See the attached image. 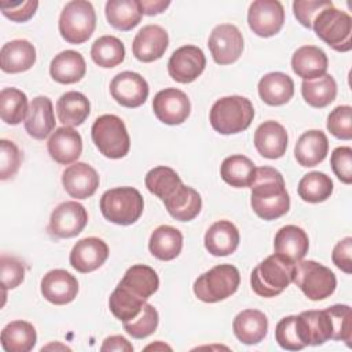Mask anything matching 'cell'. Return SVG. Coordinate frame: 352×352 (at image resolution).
I'll use <instances>...</instances> for the list:
<instances>
[{
  "mask_svg": "<svg viewBox=\"0 0 352 352\" xmlns=\"http://www.w3.org/2000/svg\"><path fill=\"white\" fill-rule=\"evenodd\" d=\"M92 142L104 157L118 160L128 154L131 139L124 121L114 114H103L91 128Z\"/></svg>",
  "mask_w": 352,
  "mask_h": 352,
  "instance_id": "obj_5",
  "label": "cell"
},
{
  "mask_svg": "<svg viewBox=\"0 0 352 352\" xmlns=\"http://www.w3.org/2000/svg\"><path fill=\"white\" fill-rule=\"evenodd\" d=\"M87 223L85 208L77 201H66L52 210L48 230L56 238H73L85 228Z\"/></svg>",
  "mask_w": 352,
  "mask_h": 352,
  "instance_id": "obj_12",
  "label": "cell"
},
{
  "mask_svg": "<svg viewBox=\"0 0 352 352\" xmlns=\"http://www.w3.org/2000/svg\"><path fill=\"white\" fill-rule=\"evenodd\" d=\"M160 316L151 304H144L142 311L131 320L124 322V330L133 338L142 340L157 330Z\"/></svg>",
  "mask_w": 352,
  "mask_h": 352,
  "instance_id": "obj_46",
  "label": "cell"
},
{
  "mask_svg": "<svg viewBox=\"0 0 352 352\" xmlns=\"http://www.w3.org/2000/svg\"><path fill=\"white\" fill-rule=\"evenodd\" d=\"M155 117L166 125L183 124L191 111L188 96L177 88H165L155 94L153 99Z\"/></svg>",
  "mask_w": 352,
  "mask_h": 352,
  "instance_id": "obj_14",
  "label": "cell"
},
{
  "mask_svg": "<svg viewBox=\"0 0 352 352\" xmlns=\"http://www.w3.org/2000/svg\"><path fill=\"white\" fill-rule=\"evenodd\" d=\"M333 180L323 172H309L304 175L298 183V195L309 204H319L330 198L333 194Z\"/></svg>",
  "mask_w": 352,
  "mask_h": 352,
  "instance_id": "obj_43",
  "label": "cell"
},
{
  "mask_svg": "<svg viewBox=\"0 0 352 352\" xmlns=\"http://www.w3.org/2000/svg\"><path fill=\"white\" fill-rule=\"evenodd\" d=\"M117 286L129 294L147 301V298L158 290L160 278L151 267L144 264H135L126 270Z\"/></svg>",
  "mask_w": 352,
  "mask_h": 352,
  "instance_id": "obj_24",
  "label": "cell"
},
{
  "mask_svg": "<svg viewBox=\"0 0 352 352\" xmlns=\"http://www.w3.org/2000/svg\"><path fill=\"white\" fill-rule=\"evenodd\" d=\"M275 340L286 351H300L308 346L301 316L290 315L282 318L275 327Z\"/></svg>",
  "mask_w": 352,
  "mask_h": 352,
  "instance_id": "obj_41",
  "label": "cell"
},
{
  "mask_svg": "<svg viewBox=\"0 0 352 352\" xmlns=\"http://www.w3.org/2000/svg\"><path fill=\"white\" fill-rule=\"evenodd\" d=\"M232 330L242 344L254 345L261 342L267 336L268 319L265 314L258 309H245L235 316Z\"/></svg>",
  "mask_w": 352,
  "mask_h": 352,
  "instance_id": "obj_25",
  "label": "cell"
},
{
  "mask_svg": "<svg viewBox=\"0 0 352 352\" xmlns=\"http://www.w3.org/2000/svg\"><path fill=\"white\" fill-rule=\"evenodd\" d=\"M206 66L204 51L197 45H183L173 51L168 60L169 76L182 84L197 80Z\"/></svg>",
  "mask_w": 352,
  "mask_h": 352,
  "instance_id": "obj_13",
  "label": "cell"
},
{
  "mask_svg": "<svg viewBox=\"0 0 352 352\" xmlns=\"http://www.w3.org/2000/svg\"><path fill=\"white\" fill-rule=\"evenodd\" d=\"M28 96L18 88L8 87L0 92V117L8 125H18L28 114Z\"/></svg>",
  "mask_w": 352,
  "mask_h": 352,
  "instance_id": "obj_42",
  "label": "cell"
},
{
  "mask_svg": "<svg viewBox=\"0 0 352 352\" xmlns=\"http://www.w3.org/2000/svg\"><path fill=\"white\" fill-rule=\"evenodd\" d=\"M208 47L217 65H231L242 55L243 37L235 25L220 23L210 32Z\"/></svg>",
  "mask_w": 352,
  "mask_h": 352,
  "instance_id": "obj_10",
  "label": "cell"
},
{
  "mask_svg": "<svg viewBox=\"0 0 352 352\" xmlns=\"http://www.w3.org/2000/svg\"><path fill=\"white\" fill-rule=\"evenodd\" d=\"M0 341L6 352H29L36 345L37 333L32 323L12 320L1 330Z\"/></svg>",
  "mask_w": 352,
  "mask_h": 352,
  "instance_id": "obj_32",
  "label": "cell"
},
{
  "mask_svg": "<svg viewBox=\"0 0 352 352\" xmlns=\"http://www.w3.org/2000/svg\"><path fill=\"white\" fill-rule=\"evenodd\" d=\"M59 33L70 44H82L94 33L96 28L95 8L89 1H69L59 16Z\"/></svg>",
  "mask_w": 352,
  "mask_h": 352,
  "instance_id": "obj_8",
  "label": "cell"
},
{
  "mask_svg": "<svg viewBox=\"0 0 352 352\" xmlns=\"http://www.w3.org/2000/svg\"><path fill=\"white\" fill-rule=\"evenodd\" d=\"M140 3V8H142V14L144 15H157L164 12L169 6L170 1L169 0H139Z\"/></svg>",
  "mask_w": 352,
  "mask_h": 352,
  "instance_id": "obj_56",
  "label": "cell"
},
{
  "mask_svg": "<svg viewBox=\"0 0 352 352\" xmlns=\"http://www.w3.org/2000/svg\"><path fill=\"white\" fill-rule=\"evenodd\" d=\"M327 129L337 139L349 140L352 138V107L337 106L327 117Z\"/></svg>",
  "mask_w": 352,
  "mask_h": 352,
  "instance_id": "obj_48",
  "label": "cell"
},
{
  "mask_svg": "<svg viewBox=\"0 0 352 352\" xmlns=\"http://www.w3.org/2000/svg\"><path fill=\"white\" fill-rule=\"evenodd\" d=\"M55 116L52 102L48 96H36L25 118V129L33 139L43 140L55 129Z\"/></svg>",
  "mask_w": 352,
  "mask_h": 352,
  "instance_id": "obj_22",
  "label": "cell"
},
{
  "mask_svg": "<svg viewBox=\"0 0 352 352\" xmlns=\"http://www.w3.org/2000/svg\"><path fill=\"white\" fill-rule=\"evenodd\" d=\"M91 58L98 66L111 69L124 60L125 47L122 41L114 36H102L94 41Z\"/></svg>",
  "mask_w": 352,
  "mask_h": 352,
  "instance_id": "obj_44",
  "label": "cell"
},
{
  "mask_svg": "<svg viewBox=\"0 0 352 352\" xmlns=\"http://www.w3.org/2000/svg\"><path fill=\"white\" fill-rule=\"evenodd\" d=\"M329 153V140L324 132L318 129H311L304 132L296 146L294 157L301 166L311 168L319 165Z\"/></svg>",
  "mask_w": 352,
  "mask_h": 352,
  "instance_id": "obj_26",
  "label": "cell"
},
{
  "mask_svg": "<svg viewBox=\"0 0 352 352\" xmlns=\"http://www.w3.org/2000/svg\"><path fill=\"white\" fill-rule=\"evenodd\" d=\"M169 44L168 33L158 25H146L135 36L132 52L140 62H154L165 54Z\"/></svg>",
  "mask_w": 352,
  "mask_h": 352,
  "instance_id": "obj_17",
  "label": "cell"
},
{
  "mask_svg": "<svg viewBox=\"0 0 352 352\" xmlns=\"http://www.w3.org/2000/svg\"><path fill=\"white\" fill-rule=\"evenodd\" d=\"M22 161L18 146L7 139L0 140V179L7 180L16 175Z\"/></svg>",
  "mask_w": 352,
  "mask_h": 352,
  "instance_id": "obj_49",
  "label": "cell"
},
{
  "mask_svg": "<svg viewBox=\"0 0 352 352\" xmlns=\"http://www.w3.org/2000/svg\"><path fill=\"white\" fill-rule=\"evenodd\" d=\"M258 95L270 106H282L294 95V82L290 76L282 72H271L258 81Z\"/></svg>",
  "mask_w": 352,
  "mask_h": 352,
  "instance_id": "obj_29",
  "label": "cell"
},
{
  "mask_svg": "<svg viewBox=\"0 0 352 352\" xmlns=\"http://www.w3.org/2000/svg\"><path fill=\"white\" fill-rule=\"evenodd\" d=\"M99 206L106 220L118 226H131L142 216L144 201L133 187H116L103 192Z\"/></svg>",
  "mask_w": 352,
  "mask_h": 352,
  "instance_id": "obj_4",
  "label": "cell"
},
{
  "mask_svg": "<svg viewBox=\"0 0 352 352\" xmlns=\"http://www.w3.org/2000/svg\"><path fill=\"white\" fill-rule=\"evenodd\" d=\"M304 100L316 109L329 106L337 96V82L331 74H323L312 80H304L301 84Z\"/></svg>",
  "mask_w": 352,
  "mask_h": 352,
  "instance_id": "obj_38",
  "label": "cell"
},
{
  "mask_svg": "<svg viewBox=\"0 0 352 352\" xmlns=\"http://www.w3.org/2000/svg\"><path fill=\"white\" fill-rule=\"evenodd\" d=\"M109 257V246L106 242L96 236L80 239L70 252V265L81 272H92L98 270Z\"/></svg>",
  "mask_w": 352,
  "mask_h": 352,
  "instance_id": "obj_16",
  "label": "cell"
},
{
  "mask_svg": "<svg viewBox=\"0 0 352 352\" xmlns=\"http://www.w3.org/2000/svg\"><path fill=\"white\" fill-rule=\"evenodd\" d=\"M333 322V340L344 341L351 346L352 341V316L351 307L345 304H336L326 308Z\"/></svg>",
  "mask_w": 352,
  "mask_h": 352,
  "instance_id": "obj_47",
  "label": "cell"
},
{
  "mask_svg": "<svg viewBox=\"0 0 352 352\" xmlns=\"http://www.w3.org/2000/svg\"><path fill=\"white\" fill-rule=\"evenodd\" d=\"M0 278L3 292H7L8 289H15L25 279L23 264L15 257L3 254L0 258Z\"/></svg>",
  "mask_w": 352,
  "mask_h": 352,
  "instance_id": "obj_50",
  "label": "cell"
},
{
  "mask_svg": "<svg viewBox=\"0 0 352 352\" xmlns=\"http://www.w3.org/2000/svg\"><path fill=\"white\" fill-rule=\"evenodd\" d=\"M40 289L47 301L55 305H65L77 297L78 282L70 272L58 268L47 272L43 276Z\"/></svg>",
  "mask_w": 352,
  "mask_h": 352,
  "instance_id": "obj_19",
  "label": "cell"
},
{
  "mask_svg": "<svg viewBox=\"0 0 352 352\" xmlns=\"http://www.w3.org/2000/svg\"><path fill=\"white\" fill-rule=\"evenodd\" d=\"M250 187V205L258 217L264 220H275L289 212L290 197L286 191L282 173L275 168H256Z\"/></svg>",
  "mask_w": 352,
  "mask_h": 352,
  "instance_id": "obj_1",
  "label": "cell"
},
{
  "mask_svg": "<svg viewBox=\"0 0 352 352\" xmlns=\"http://www.w3.org/2000/svg\"><path fill=\"white\" fill-rule=\"evenodd\" d=\"M102 352H111V351H117V352H132L133 351V345L122 336H110L107 338H104L102 346H100Z\"/></svg>",
  "mask_w": 352,
  "mask_h": 352,
  "instance_id": "obj_55",
  "label": "cell"
},
{
  "mask_svg": "<svg viewBox=\"0 0 352 352\" xmlns=\"http://www.w3.org/2000/svg\"><path fill=\"white\" fill-rule=\"evenodd\" d=\"M256 150L268 160H276L285 155L287 148V132L276 121H264L254 132Z\"/></svg>",
  "mask_w": 352,
  "mask_h": 352,
  "instance_id": "obj_21",
  "label": "cell"
},
{
  "mask_svg": "<svg viewBox=\"0 0 352 352\" xmlns=\"http://www.w3.org/2000/svg\"><path fill=\"white\" fill-rule=\"evenodd\" d=\"M183 248L182 232L172 226L157 227L150 236L148 249L154 257L162 261L176 258Z\"/></svg>",
  "mask_w": 352,
  "mask_h": 352,
  "instance_id": "obj_34",
  "label": "cell"
},
{
  "mask_svg": "<svg viewBox=\"0 0 352 352\" xmlns=\"http://www.w3.org/2000/svg\"><path fill=\"white\" fill-rule=\"evenodd\" d=\"M293 282L312 301L330 297L336 287L337 279L334 272L314 260H300L296 263V274Z\"/></svg>",
  "mask_w": 352,
  "mask_h": 352,
  "instance_id": "obj_9",
  "label": "cell"
},
{
  "mask_svg": "<svg viewBox=\"0 0 352 352\" xmlns=\"http://www.w3.org/2000/svg\"><path fill=\"white\" fill-rule=\"evenodd\" d=\"M294 274L296 263L286 256L274 253L252 271L250 286L261 297H275L293 282Z\"/></svg>",
  "mask_w": 352,
  "mask_h": 352,
  "instance_id": "obj_2",
  "label": "cell"
},
{
  "mask_svg": "<svg viewBox=\"0 0 352 352\" xmlns=\"http://www.w3.org/2000/svg\"><path fill=\"white\" fill-rule=\"evenodd\" d=\"M34 45L23 38L6 43L0 50V67L6 73H22L36 63Z\"/></svg>",
  "mask_w": 352,
  "mask_h": 352,
  "instance_id": "obj_23",
  "label": "cell"
},
{
  "mask_svg": "<svg viewBox=\"0 0 352 352\" xmlns=\"http://www.w3.org/2000/svg\"><path fill=\"white\" fill-rule=\"evenodd\" d=\"M308 345H322L333 340V322L327 309L304 311L300 314Z\"/></svg>",
  "mask_w": 352,
  "mask_h": 352,
  "instance_id": "obj_40",
  "label": "cell"
},
{
  "mask_svg": "<svg viewBox=\"0 0 352 352\" xmlns=\"http://www.w3.org/2000/svg\"><path fill=\"white\" fill-rule=\"evenodd\" d=\"M110 94L118 104L135 109L147 100L148 84L139 73L126 70L113 77L110 82Z\"/></svg>",
  "mask_w": 352,
  "mask_h": 352,
  "instance_id": "obj_15",
  "label": "cell"
},
{
  "mask_svg": "<svg viewBox=\"0 0 352 352\" xmlns=\"http://www.w3.org/2000/svg\"><path fill=\"white\" fill-rule=\"evenodd\" d=\"M256 166L253 161L242 154H235L224 158L220 166L221 179L231 187H250L254 179Z\"/></svg>",
  "mask_w": 352,
  "mask_h": 352,
  "instance_id": "obj_37",
  "label": "cell"
},
{
  "mask_svg": "<svg viewBox=\"0 0 352 352\" xmlns=\"http://www.w3.org/2000/svg\"><path fill=\"white\" fill-rule=\"evenodd\" d=\"M239 231L228 220H219L213 223L205 234L206 250L216 256L223 257L234 253L239 245Z\"/></svg>",
  "mask_w": 352,
  "mask_h": 352,
  "instance_id": "obj_27",
  "label": "cell"
},
{
  "mask_svg": "<svg viewBox=\"0 0 352 352\" xmlns=\"http://www.w3.org/2000/svg\"><path fill=\"white\" fill-rule=\"evenodd\" d=\"M309 239L307 232L293 224L282 227L274 239L275 253L286 256L294 263L302 260L308 253Z\"/></svg>",
  "mask_w": 352,
  "mask_h": 352,
  "instance_id": "obj_31",
  "label": "cell"
},
{
  "mask_svg": "<svg viewBox=\"0 0 352 352\" xmlns=\"http://www.w3.org/2000/svg\"><path fill=\"white\" fill-rule=\"evenodd\" d=\"M316 36L338 52H348L352 48V18L334 6L320 11L312 22Z\"/></svg>",
  "mask_w": 352,
  "mask_h": 352,
  "instance_id": "obj_7",
  "label": "cell"
},
{
  "mask_svg": "<svg viewBox=\"0 0 352 352\" xmlns=\"http://www.w3.org/2000/svg\"><path fill=\"white\" fill-rule=\"evenodd\" d=\"M104 12L107 22L122 32L138 26L143 15L139 0H109Z\"/></svg>",
  "mask_w": 352,
  "mask_h": 352,
  "instance_id": "obj_35",
  "label": "cell"
},
{
  "mask_svg": "<svg viewBox=\"0 0 352 352\" xmlns=\"http://www.w3.org/2000/svg\"><path fill=\"white\" fill-rule=\"evenodd\" d=\"M330 164L334 175L345 184L352 183V148L341 146L333 150Z\"/></svg>",
  "mask_w": 352,
  "mask_h": 352,
  "instance_id": "obj_52",
  "label": "cell"
},
{
  "mask_svg": "<svg viewBox=\"0 0 352 352\" xmlns=\"http://www.w3.org/2000/svg\"><path fill=\"white\" fill-rule=\"evenodd\" d=\"M47 148L50 157L55 162L60 165H70L76 162L82 153V139L72 126H60L51 133Z\"/></svg>",
  "mask_w": 352,
  "mask_h": 352,
  "instance_id": "obj_20",
  "label": "cell"
},
{
  "mask_svg": "<svg viewBox=\"0 0 352 352\" xmlns=\"http://www.w3.org/2000/svg\"><path fill=\"white\" fill-rule=\"evenodd\" d=\"M327 66L326 52L315 45H302L292 56V69L302 80H312L326 74Z\"/></svg>",
  "mask_w": 352,
  "mask_h": 352,
  "instance_id": "obj_28",
  "label": "cell"
},
{
  "mask_svg": "<svg viewBox=\"0 0 352 352\" xmlns=\"http://www.w3.org/2000/svg\"><path fill=\"white\" fill-rule=\"evenodd\" d=\"M91 104L88 98L77 91H69L63 94L56 102L58 120L63 126H78L89 116Z\"/></svg>",
  "mask_w": 352,
  "mask_h": 352,
  "instance_id": "obj_33",
  "label": "cell"
},
{
  "mask_svg": "<svg viewBox=\"0 0 352 352\" xmlns=\"http://www.w3.org/2000/svg\"><path fill=\"white\" fill-rule=\"evenodd\" d=\"M168 213L179 221H190L195 219L202 208V199L197 190L182 186L176 194L164 202Z\"/></svg>",
  "mask_w": 352,
  "mask_h": 352,
  "instance_id": "obj_36",
  "label": "cell"
},
{
  "mask_svg": "<svg viewBox=\"0 0 352 352\" xmlns=\"http://www.w3.org/2000/svg\"><path fill=\"white\" fill-rule=\"evenodd\" d=\"M62 184L72 198L85 199L96 192L99 187V175L88 164L74 162L63 170Z\"/></svg>",
  "mask_w": 352,
  "mask_h": 352,
  "instance_id": "obj_18",
  "label": "cell"
},
{
  "mask_svg": "<svg viewBox=\"0 0 352 352\" xmlns=\"http://www.w3.org/2000/svg\"><path fill=\"white\" fill-rule=\"evenodd\" d=\"M283 22L285 10L278 0H256L249 7V28L260 37L275 36L282 29Z\"/></svg>",
  "mask_w": 352,
  "mask_h": 352,
  "instance_id": "obj_11",
  "label": "cell"
},
{
  "mask_svg": "<svg viewBox=\"0 0 352 352\" xmlns=\"http://www.w3.org/2000/svg\"><path fill=\"white\" fill-rule=\"evenodd\" d=\"M51 348H62V349H67V351H70V348L69 346H66V345H55V344H50V345H47V346H43L41 348V351H44V349H51Z\"/></svg>",
  "mask_w": 352,
  "mask_h": 352,
  "instance_id": "obj_57",
  "label": "cell"
},
{
  "mask_svg": "<svg viewBox=\"0 0 352 352\" xmlns=\"http://www.w3.org/2000/svg\"><path fill=\"white\" fill-rule=\"evenodd\" d=\"M241 275L231 264H219L194 282V294L204 302H219L231 297L239 287Z\"/></svg>",
  "mask_w": 352,
  "mask_h": 352,
  "instance_id": "obj_6",
  "label": "cell"
},
{
  "mask_svg": "<svg viewBox=\"0 0 352 352\" xmlns=\"http://www.w3.org/2000/svg\"><path fill=\"white\" fill-rule=\"evenodd\" d=\"M144 304H146L144 300L129 294L120 286L114 289V292L110 294V298H109V308L111 314L117 319H120L122 323L133 319L142 311Z\"/></svg>",
  "mask_w": 352,
  "mask_h": 352,
  "instance_id": "obj_45",
  "label": "cell"
},
{
  "mask_svg": "<svg viewBox=\"0 0 352 352\" xmlns=\"http://www.w3.org/2000/svg\"><path fill=\"white\" fill-rule=\"evenodd\" d=\"M144 183L147 190L162 202L172 198L183 186L179 175L169 166H155L150 169L144 177Z\"/></svg>",
  "mask_w": 352,
  "mask_h": 352,
  "instance_id": "obj_39",
  "label": "cell"
},
{
  "mask_svg": "<svg viewBox=\"0 0 352 352\" xmlns=\"http://www.w3.org/2000/svg\"><path fill=\"white\" fill-rule=\"evenodd\" d=\"M38 1L36 0H26L19 3H11V1H0V8L4 16L14 22H26L29 21L37 11Z\"/></svg>",
  "mask_w": 352,
  "mask_h": 352,
  "instance_id": "obj_53",
  "label": "cell"
},
{
  "mask_svg": "<svg viewBox=\"0 0 352 352\" xmlns=\"http://www.w3.org/2000/svg\"><path fill=\"white\" fill-rule=\"evenodd\" d=\"M331 260L337 268L344 271L345 274L352 272V238L346 236L336 243Z\"/></svg>",
  "mask_w": 352,
  "mask_h": 352,
  "instance_id": "obj_54",
  "label": "cell"
},
{
  "mask_svg": "<svg viewBox=\"0 0 352 352\" xmlns=\"http://www.w3.org/2000/svg\"><path fill=\"white\" fill-rule=\"evenodd\" d=\"M331 6L333 3L330 0H296L293 3V12L304 28L312 29V22L316 15Z\"/></svg>",
  "mask_w": 352,
  "mask_h": 352,
  "instance_id": "obj_51",
  "label": "cell"
},
{
  "mask_svg": "<svg viewBox=\"0 0 352 352\" xmlns=\"http://www.w3.org/2000/svg\"><path fill=\"white\" fill-rule=\"evenodd\" d=\"M87 72L84 56L73 50L59 52L50 65L51 77L60 84H74L80 81Z\"/></svg>",
  "mask_w": 352,
  "mask_h": 352,
  "instance_id": "obj_30",
  "label": "cell"
},
{
  "mask_svg": "<svg viewBox=\"0 0 352 352\" xmlns=\"http://www.w3.org/2000/svg\"><path fill=\"white\" fill-rule=\"evenodd\" d=\"M254 118L252 102L239 95L217 99L209 113L212 128L221 135H234L246 131Z\"/></svg>",
  "mask_w": 352,
  "mask_h": 352,
  "instance_id": "obj_3",
  "label": "cell"
}]
</instances>
